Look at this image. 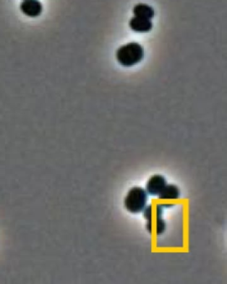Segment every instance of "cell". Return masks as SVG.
<instances>
[{"instance_id":"7a4b0ae2","label":"cell","mask_w":227,"mask_h":284,"mask_svg":"<svg viewBox=\"0 0 227 284\" xmlns=\"http://www.w3.org/2000/svg\"><path fill=\"white\" fill-rule=\"evenodd\" d=\"M148 203V193L140 187L130 189L125 198L124 206L128 212L138 213L143 212Z\"/></svg>"},{"instance_id":"ba28073f","label":"cell","mask_w":227,"mask_h":284,"mask_svg":"<svg viewBox=\"0 0 227 284\" xmlns=\"http://www.w3.org/2000/svg\"><path fill=\"white\" fill-rule=\"evenodd\" d=\"M166 229V223L161 218H156V231L157 235L162 234Z\"/></svg>"},{"instance_id":"277c9868","label":"cell","mask_w":227,"mask_h":284,"mask_svg":"<svg viewBox=\"0 0 227 284\" xmlns=\"http://www.w3.org/2000/svg\"><path fill=\"white\" fill-rule=\"evenodd\" d=\"M20 9L26 16L35 18L42 13V5L38 0H24L20 4Z\"/></svg>"},{"instance_id":"3957f363","label":"cell","mask_w":227,"mask_h":284,"mask_svg":"<svg viewBox=\"0 0 227 284\" xmlns=\"http://www.w3.org/2000/svg\"><path fill=\"white\" fill-rule=\"evenodd\" d=\"M166 185V181L163 176L160 174L151 177L146 184V192L151 196H158L161 190Z\"/></svg>"},{"instance_id":"52a82bcc","label":"cell","mask_w":227,"mask_h":284,"mask_svg":"<svg viewBox=\"0 0 227 284\" xmlns=\"http://www.w3.org/2000/svg\"><path fill=\"white\" fill-rule=\"evenodd\" d=\"M133 13L136 17L151 19L154 17L153 8L145 3H139L133 8Z\"/></svg>"},{"instance_id":"8992f818","label":"cell","mask_w":227,"mask_h":284,"mask_svg":"<svg viewBox=\"0 0 227 284\" xmlns=\"http://www.w3.org/2000/svg\"><path fill=\"white\" fill-rule=\"evenodd\" d=\"M159 199L162 200H178L180 197V190L173 184L166 185L161 193L158 194Z\"/></svg>"},{"instance_id":"5b68a950","label":"cell","mask_w":227,"mask_h":284,"mask_svg":"<svg viewBox=\"0 0 227 284\" xmlns=\"http://www.w3.org/2000/svg\"><path fill=\"white\" fill-rule=\"evenodd\" d=\"M131 30L137 33H148L152 29V22L151 19L135 16L129 22Z\"/></svg>"},{"instance_id":"6da1fadb","label":"cell","mask_w":227,"mask_h":284,"mask_svg":"<svg viewBox=\"0 0 227 284\" xmlns=\"http://www.w3.org/2000/svg\"><path fill=\"white\" fill-rule=\"evenodd\" d=\"M116 59L124 67H132L140 63L144 57V50L138 42H129L116 51Z\"/></svg>"},{"instance_id":"9c48e42d","label":"cell","mask_w":227,"mask_h":284,"mask_svg":"<svg viewBox=\"0 0 227 284\" xmlns=\"http://www.w3.org/2000/svg\"><path fill=\"white\" fill-rule=\"evenodd\" d=\"M151 208H152V207L151 205L144 208L145 209V211H144V217L148 221H151V218H152V210H151Z\"/></svg>"}]
</instances>
